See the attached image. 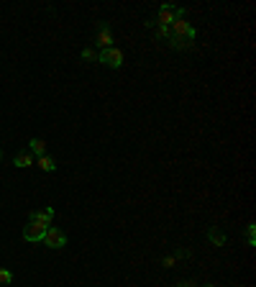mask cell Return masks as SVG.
Returning <instances> with one entry per match:
<instances>
[{
    "label": "cell",
    "instance_id": "8",
    "mask_svg": "<svg viewBox=\"0 0 256 287\" xmlns=\"http://www.w3.org/2000/svg\"><path fill=\"white\" fill-rule=\"evenodd\" d=\"M33 164L39 169H44V172H54V169H57V159L49 157V154H44V157H36Z\"/></svg>",
    "mask_w": 256,
    "mask_h": 287
},
{
    "label": "cell",
    "instance_id": "21",
    "mask_svg": "<svg viewBox=\"0 0 256 287\" xmlns=\"http://www.w3.org/2000/svg\"><path fill=\"white\" fill-rule=\"evenodd\" d=\"M205 287H213V285H205Z\"/></svg>",
    "mask_w": 256,
    "mask_h": 287
},
{
    "label": "cell",
    "instance_id": "14",
    "mask_svg": "<svg viewBox=\"0 0 256 287\" xmlns=\"http://www.w3.org/2000/svg\"><path fill=\"white\" fill-rule=\"evenodd\" d=\"M157 39H172V29H167V26H157Z\"/></svg>",
    "mask_w": 256,
    "mask_h": 287
},
{
    "label": "cell",
    "instance_id": "15",
    "mask_svg": "<svg viewBox=\"0 0 256 287\" xmlns=\"http://www.w3.org/2000/svg\"><path fill=\"white\" fill-rule=\"evenodd\" d=\"M11 282H13V274L8 272V269H0V285L5 287V285H11Z\"/></svg>",
    "mask_w": 256,
    "mask_h": 287
},
{
    "label": "cell",
    "instance_id": "7",
    "mask_svg": "<svg viewBox=\"0 0 256 287\" xmlns=\"http://www.w3.org/2000/svg\"><path fill=\"white\" fill-rule=\"evenodd\" d=\"M51 218H54V208L31 210V215H29V221H33V223H44V226H51Z\"/></svg>",
    "mask_w": 256,
    "mask_h": 287
},
{
    "label": "cell",
    "instance_id": "1",
    "mask_svg": "<svg viewBox=\"0 0 256 287\" xmlns=\"http://www.w3.org/2000/svg\"><path fill=\"white\" fill-rule=\"evenodd\" d=\"M172 29V39H182V41H195L197 39V31H195V26H192L190 21H185V18H179V21H175L169 26Z\"/></svg>",
    "mask_w": 256,
    "mask_h": 287
},
{
    "label": "cell",
    "instance_id": "12",
    "mask_svg": "<svg viewBox=\"0 0 256 287\" xmlns=\"http://www.w3.org/2000/svg\"><path fill=\"white\" fill-rule=\"evenodd\" d=\"M246 241H249V246H256V223L246 226Z\"/></svg>",
    "mask_w": 256,
    "mask_h": 287
},
{
    "label": "cell",
    "instance_id": "17",
    "mask_svg": "<svg viewBox=\"0 0 256 287\" xmlns=\"http://www.w3.org/2000/svg\"><path fill=\"white\" fill-rule=\"evenodd\" d=\"M192 256V251H187V249H177V254H175V259H190Z\"/></svg>",
    "mask_w": 256,
    "mask_h": 287
},
{
    "label": "cell",
    "instance_id": "20",
    "mask_svg": "<svg viewBox=\"0 0 256 287\" xmlns=\"http://www.w3.org/2000/svg\"><path fill=\"white\" fill-rule=\"evenodd\" d=\"M0 159H3V151H0Z\"/></svg>",
    "mask_w": 256,
    "mask_h": 287
},
{
    "label": "cell",
    "instance_id": "11",
    "mask_svg": "<svg viewBox=\"0 0 256 287\" xmlns=\"http://www.w3.org/2000/svg\"><path fill=\"white\" fill-rule=\"evenodd\" d=\"M29 149H31V154L44 157V154H47V141H44V139H31L29 141Z\"/></svg>",
    "mask_w": 256,
    "mask_h": 287
},
{
    "label": "cell",
    "instance_id": "9",
    "mask_svg": "<svg viewBox=\"0 0 256 287\" xmlns=\"http://www.w3.org/2000/svg\"><path fill=\"white\" fill-rule=\"evenodd\" d=\"M33 154L31 151H21V154H16V159H13V164L18 167V169H26V167H31L33 164Z\"/></svg>",
    "mask_w": 256,
    "mask_h": 287
},
{
    "label": "cell",
    "instance_id": "19",
    "mask_svg": "<svg viewBox=\"0 0 256 287\" xmlns=\"http://www.w3.org/2000/svg\"><path fill=\"white\" fill-rule=\"evenodd\" d=\"M177 287H195V285H192V282H179Z\"/></svg>",
    "mask_w": 256,
    "mask_h": 287
},
{
    "label": "cell",
    "instance_id": "16",
    "mask_svg": "<svg viewBox=\"0 0 256 287\" xmlns=\"http://www.w3.org/2000/svg\"><path fill=\"white\" fill-rule=\"evenodd\" d=\"M172 49H192V44L182 39H172Z\"/></svg>",
    "mask_w": 256,
    "mask_h": 287
},
{
    "label": "cell",
    "instance_id": "10",
    "mask_svg": "<svg viewBox=\"0 0 256 287\" xmlns=\"http://www.w3.org/2000/svg\"><path fill=\"white\" fill-rule=\"evenodd\" d=\"M208 241H210L213 246H223V244H225V233H223L221 228H215V226H213V228L208 231Z\"/></svg>",
    "mask_w": 256,
    "mask_h": 287
},
{
    "label": "cell",
    "instance_id": "3",
    "mask_svg": "<svg viewBox=\"0 0 256 287\" xmlns=\"http://www.w3.org/2000/svg\"><path fill=\"white\" fill-rule=\"evenodd\" d=\"M97 62H100V64H105V67H111V69H121L123 67V51L115 49V47L103 49L97 54Z\"/></svg>",
    "mask_w": 256,
    "mask_h": 287
},
{
    "label": "cell",
    "instance_id": "5",
    "mask_svg": "<svg viewBox=\"0 0 256 287\" xmlns=\"http://www.w3.org/2000/svg\"><path fill=\"white\" fill-rule=\"evenodd\" d=\"M95 44L100 47V51L103 49H111L113 47V31H111V23H100L97 26V33H95Z\"/></svg>",
    "mask_w": 256,
    "mask_h": 287
},
{
    "label": "cell",
    "instance_id": "2",
    "mask_svg": "<svg viewBox=\"0 0 256 287\" xmlns=\"http://www.w3.org/2000/svg\"><path fill=\"white\" fill-rule=\"evenodd\" d=\"M179 18H185V11L182 8H177V5H172V3H164L161 8H159V16H157V23L159 26H169L175 23V21H179Z\"/></svg>",
    "mask_w": 256,
    "mask_h": 287
},
{
    "label": "cell",
    "instance_id": "13",
    "mask_svg": "<svg viewBox=\"0 0 256 287\" xmlns=\"http://www.w3.org/2000/svg\"><path fill=\"white\" fill-rule=\"evenodd\" d=\"M82 59H85V62H97V51L95 49H82Z\"/></svg>",
    "mask_w": 256,
    "mask_h": 287
},
{
    "label": "cell",
    "instance_id": "4",
    "mask_svg": "<svg viewBox=\"0 0 256 287\" xmlns=\"http://www.w3.org/2000/svg\"><path fill=\"white\" fill-rule=\"evenodd\" d=\"M41 244L49 246V249H64L67 246V233L59 231L57 226H49L47 233H44V239H41Z\"/></svg>",
    "mask_w": 256,
    "mask_h": 287
},
{
    "label": "cell",
    "instance_id": "18",
    "mask_svg": "<svg viewBox=\"0 0 256 287\" xmlns=\"http://www.w3.org/2000/svg\"><path fill=\"white\" fill-rule=\"evenodd\" d=\"M177 262V259L175 256H167V259H161V267H172V264H175Z\"/></svg>",
    "mask_w": 256,
    "mask_h": 287
},
{
    "label": "cell",
    "instance_id": "6",
    "mask_svg": "<svg viewBox=\"0 0 256 287\" xmlns=\"http://www.w3.org/2000/svg\"><path fill=\"white\" fill-rule=\"evenodd\" d=\"M47 228H49V226H44V223H33V221H29V226L23 228V239L31 241V244H39V241L44 239V233H47Z\"/></svg>",
    "mask_w": 256,
    "mask_h": 287
}]
</instances>
